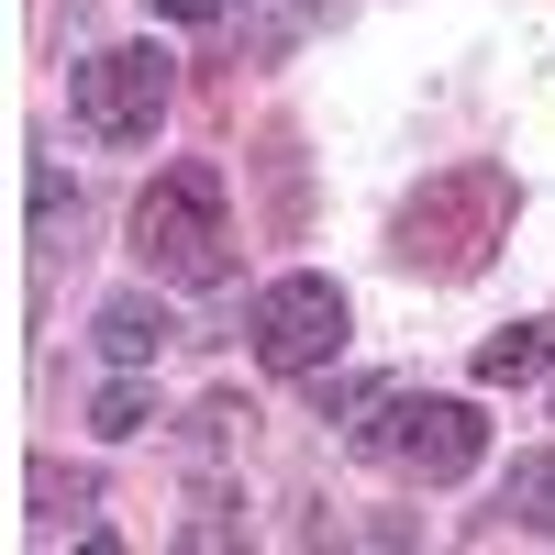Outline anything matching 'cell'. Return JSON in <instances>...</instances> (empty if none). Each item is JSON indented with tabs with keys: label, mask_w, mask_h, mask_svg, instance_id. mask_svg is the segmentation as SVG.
<instances>
[{
	"label": "cell",
	"mask_w": 555,
	"mask_h": 555,
	"mask_svg": "<svg viewBox=\"0 0 555 555\" xmlns=\"http://www.w3.org/2000/svg\"><path fill=\"white\" fill-rule=\"evenodd\" d=\"M133 256L167 289H222L234 278V211H222V167H156V190L133 201Z\"/></svg>",
	"instance_id": "1"
},
{
	"label": "cell",
	"mask_w": 555,
	"mask_h": 555,
	"mask_svg": "<svg viewBox=\"0 0 555 555\" xmlns=\"http://www.w3.org/2000/svg\"><path fill=\"white\" fill-rule=\"evenodd\" d=\"M512 211H522V190H512L500 167H444V178H423V201L400 211V267L478 278V267H489V245L512 234Z\"/></svg>",
	"instance_id": "2"
},
{
	"label": "cell",
	"mask_w": 555,
	"mask_h": 555,
	"mask_svg": "<svg viewBox=\"0 0 555 555\" xmlns=\"http://www.w3.org/2000/svg\"><path fill=\"white\" fill-rule=\"evenodd\" d=\"M356 444L411 467L423 489H444V478H467L489 455V423H478V400H444V389H378L356 411Z\"/></svg>",
	"instance_id": "3"
},
{
	"label": "cell",
	"mask_w": 555,
	"mask_h": 555,
	"mask_svg": "<svg viewBox=\"0 0 555 555\" xmlns=\"http://www.w3.org/2000/svg\"><path fill=\"white\" fill-rule=\"evenodd\" d=\"M167 101H178V56L167 44H112V56H89L67 78V112H78V133H101V145H145L167 122Z\"/></svg>",
	"instance_id": "4"
},
{
	"label": "cell",
	"mask_w": 555,
	"mask_h": 555,
	"mask_svg": "<svg viewBox=\"0 0 555 555\" xmlns=\"http://www.w3.org/2000/svg\"><path fill=\"white\" fill-rule=\"evenodd\" d=\"M345 356V289L334 278H267L256 289V366H278V378H322V366Z\"/></svg>",
	"instance_id": "5"
},
{
	"label": "cell",
	"mask_w": 555,
	"mask_h": 555,
	"mask_svg": "<svg viewBox=\"0 0 555 555\" xmlns=\"http://www.w3.org/2000/svg\"><path fill=\"white\" fill-rule=\"evenodd\" d=\"M89 334H101V356H112V366H156L178 322H167V300H145V289H122V300H101V322H89Z\"/></svg>",
	"instance_id": "6"
},
{
	"label": "cell",
	"mask_w": 555,
	"mask_h": 555,
	"mask_svg": "<svg viewBox=\"0 0 555 555\" xmlns=\"http://www.w3.org/2000/svg\"><path fill=\"white\" fill-rule=\"evenodd\" d=\"M544 366H555V322H512V334L478 345V378L489 389H522V378H544Z\"/></svg>",
	"instance_id": "7"
},
{
	"label": "cell",
	"mask_w": 555,
	"mask_h": 555,
	"mask_svg": "<svg viewBox=\"0 0 555 555\" xmlns=\"http://www.w3.org/2000/svg\"><path fill=\"white\" fill-rule=\"evenodd\" d=\"M500 512L522 533H555V444L544 455H512V478H500Z\"/></svg>",
	"instance_id": "8"
},
{
	"label": "cell",
	"mask_w": 555,
	"mask_h": 555,
	"mask_svg": "<svg viewBox=\"0 0 555 555\" xmlns=\"http://www.w3.org/2000/svg\"><path fill=\"white\" fill-rule=\"evenodd\" d=\"M89 423H101L112 444H122V434H145V389H133V378H112V389H101V411H89Z\"/></svg>",
	"instance_id": "9"
},
{
	"label": "cell",
	"mask_w": 555,
	"mask_h": 555,
	"mask_svg": "<svg viewBox=\"0 0 555 555\" xmlns=\"http://www.w3.org/2000/svg\"><path fill=\"white\" fill-rule=\"evenodd\" d=\"M34 512H89V478L78 467H34Z\"/></svg>",
	"instance_id": "10"
},
{
	"label": "cell",
	"mask_w": 555,
	"mask_h": 555,
	"mask_svg": "<svg viewBox=\"0 0 555 555\" xmlns=\"http://www.w3.org/2000/svg\"><path fill=\"white\" fill-rule=\"evenodd\" d=\"M366 400H378V378H322V423H356Z\"/></svg>",
	"instance_id": "11"
},
{
	"label": "cell",
	"mask_w": 555,
	"mask_h": 555,
	"mask_svg": "<svg viewBox=\"0 0 555 555\" xmlns=\"http://www.w3.org/2000/svg\"><path fill=\"white\" fill-rule=\"evenodd\" d=\"M300 23H311V0H267V34H256V44H267V56H278V44H289Z\"/></svg>",
	"instance_id": "12"
},
{
	"label": "cell",
	"mask_w": 555,
	"mask_h": 555,
	"mask_svg": "<svg viewBox=\"0 0 555 555\" xmlns=\"http://www.w3.org/2000/svg\"><path fill=\"white\" fill-rule=\"evenodd\" d=\"M156 12H167V23H222L234 0H156Z\"/></svg>",
	"instance_id": "13"
}]
</instances>
